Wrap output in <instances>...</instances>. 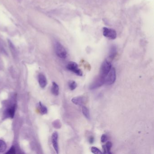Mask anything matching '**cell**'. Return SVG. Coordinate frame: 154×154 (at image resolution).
I'll list each match as a JSON object with an SVG mask.
<instances>
[{
  "mask_svg": "<svg viewBox=\"0 0 154 154\" xmlns=\"http://www.w3.org/2000/svg\"><path fill=\"white\" fill-rule=\"evenodd\" d=\"M111 68L112 64L111 61L109 60H105L102 64L99 76L103 77L105 78Z\"/></svg>",
  "mask_w": 154,
  "mask_h": 154,
  "instance_id": "cell-1",
  "label": "cell"
},
{
  "mask_svg": "<svg viewBox=\"0 0 154 154\" xmlns=\"http://www.w3.org/2000/svg\"><path fill=\"white\" fill-rule=\"evenodd\" d=\"M55 51L56 54L61 58H66L67 57V52L63 45L58 42L55 44Z\"/></svg>",
  "mask_w": 154,
  "mask_h": 154,
  "instance_id": "cell-2",
  "label": "cell"
},
{
  "mask_svg": "<svg viewBox=\"0 0 154 154\" xmlns=\"http://www.w3.org/2000/svg\"><path fill=\"white\" fill-rule=\"evenodd\" d=\"M116 79V73L115 68H112L107 76L105 78V83L108 85L113 84Z\"/></svg>",
  "mask_w": 154,
  "mask_h": 154,
  "instance_id": "cell-3",
  "label": "cell"
},
{
  "mask_svg": "<svg viewBox=\"0 0 154 154\" xmlns=\"http://www.w3.org/2000/svg\"><path fill=\"white\" fill-rule=\"evenodd\" d=\"M67 68L68 70L76 74L77 76H82V72L79 68L78 65L75 62H70L67 65Z\"/></svg>",
  "mask_w": 154,
  "mask_h": 154,
  "instance_id": "cell-4",
  "label": "cell"
},
{
  "mask_svg": "<svg viewBox=\"0 0 154 154\" xmlns=\"http://www.w3.org/2000/svg\"><path fill=\"white\" fill-rule=\"evenodd\" d=\"M103 34L104 37L108 38L109 39H115L117 36L116 31L115 30L107 27H103Z\"/></svg>",
  "mask_w": 154,
  "mask_h": 154,
  "instance_id": "cell-5",
  "label": "cell"
},
{
  "mask_svg": "<svg viewBox=\"0 0 154 154\" xmlns=\"http://www.w3.org/2000/svg\"><path fill=\"white\" fill-rule=\"evenodd\" d=\"M105 83V78L98 76L89 86V89H95L100 87Z\"/></svg>",
  "mask_w": 154,
  "mask_h": 154,
  "instance_id": "cell-6",
  "label": "cell"
},
{
  "mask_svg": "<svg viewBox=\"0 0 154 154\" xmlns=\"http://www.w3.org/2000/svg\"><path fill=\"white\" fill-rule=\"evenodd\" d=\"M58 132L55 131L53 133L52 136V141L53 147L57 154L59 153L58 144Z\"/></svg>",
  "mask_w": 154,
  "mask_h": 154,
  "instance_id": "cell-7",
  "label": "cell"
},
{
  "mask_svg": "<svg viewBox=\"0 0 154 154\" xmlns=\"http://www.w3.org/2000/svg\"><path fill=\"white\" fill-rule=\"evenodd\" d=\"M86 98L82 96L75 97L72 99V101L73 103L79 106H82L83 104H84Z\"/></svg>",
  "mask_w": 154,
  "mask_h": 154,
  "instance_id": "cell-8",
  "label": "cell"
},
{
  "mask_svg": "<svg viewBox=\"0 0 154 154\" xmlns=\"http://www.w3.org/2000/svg\"><path fill=\"white\" fill-rule=\"evenodd\" d=\"M39 85L41 87H45L47 84V79L46 77L44 76V75L40 74L39 76Z\"/></svg>",
  "mask_w": 154,
  "mask_h": 154,
  "instance_id": "cell-9",
  "label": "cell"
},
{
  "mask_svg": "<svg viewBox=\"0 0 154 154\" xmlns=\"http://www.w3.org/2000/svg\"><path fill=\"white\" fill-rule=\"evenodd\" d=\"M117 49L115 45H112L110 48L109 51V58L110 60H113L116 56Z\"/></svg>",
  "mask_w": 154,
  "mask_h": 154,
  "instance_id": "cell-10",
  "label": "cell"
},
{
  "mask_svg": "<svg viewBox=\"0 0 154 154\" xmlns=\"http://www.w3.org/2000/svg\"><path fill=\"white\" fill-rule=\"evenodd\" d=\"M102 146L103 153L105 154H111L110 150L112 146V143L111 141H108L105 145L103 146Z\"/></svg>",
  "mask_w": 154,
  "mask_h": 154,
  "instance_id": "cell-11",
  "label": "cell"
},
{
  "mask_svg": "<svg viewBox=\"0 0 154 154\" xmlns=\"http://www.w3.org/2000/svg\"><path fill=\"white\" fill-rule=\"evenodd\" d=\"M15 105H14L6 110V113L7 116L11 118H13L14 117V116H15Z\"/></svg>",
  "mask_w": 154,
  "mask_h": 154,
  "instance_id": "cell-12",
  "label": "cell"
},
{
  "mask_svg": "<svg viewBox=\"0 0 154 154\" xmlns=\"http://www.w3.org/2000/svg\"><path fill=\"white\" fill-rule=\"evenodd\" d=\"M51 91L53 94L55 96H58L59 93V88L58 86L56 83L53 82L52 83V89H51Z\"/></svg>",
  "mask_w": 154,
  "mask_h": 154,
  "instance_id": "cell-13",
  "label": "cell"
},
{
  "mask_svg": "<svg viewBox=\"0 0 154 154\" xmlns=\"http://www.w3.org/2000/svg\"><path fill=\"white\" fill-rule=\"evenodd\" d=\"M82 111L84 115L87 119H89L91 118L90 116V113H89V110L85 106H83L82 108Z\"/></svg>",
  "mask_w": 154,
  "mask_h": 154,
  "instance_id": "cell-14",
  "label": "cell"
},
{
  "mask_svg": "<svg viewBox=\"0 0 154 154\" xmlns=\"http://www.w3.org/2000/svg\"><path fill=\"white\" fill-rule=\"evenodd\" d=\"M39 110L42 114H46L48 112V109L46 106L44 105L41 102L39 104Z\"/></svg>",
  "mask_w": 154,
  "mask_h": 154,
  "instance_id": "cell-15",
  "label": "cell"
},
{
  "mask_svg": "<svg viewBox=\"0 0 154 154\" xmlns=\"http://www.w3.org/2000/svg\"><path fill=\"white\" fill-rule=\"evenodd\" d=\"M6 147L7 146L6 142L0 140V153L4 152L6 150Z\"/></svg>",
  "mask_w": 154,
  "mask_h": 154,
  "instance_id": "cell-16",
  "label": "cell"
},
{
  "mask_svg": "<svg viewBox=\"0 0 154 154\" xmlns=\"http://www.w3.org/2000/svg\"><path fill=\"white\" fill-rule=\"evenodd\" d=\"M69 87L71 91H73L76 89L77 86V83L74 81H70L68 82Z\"/></svg>",
  "mask_w": 154,
  "mask_h": 154,
  "instance_id": "cell-17",
  "label": "cell"
},
{
  "mask_svg": "<svg viewBox=\"0 0 154 154\" xmlns=\"http://www.w3.org/2000/svg\"><path fill=\"white\" fill-rule=\"evenodd\" d=\"M91 152L94 154H102L103 153V152L99 150L98 148L94 147V146L91 147Z\"/></svg>",
  "mask_w": 154,
  "mask_h": 154,
  "instance_id": "cell-18",
  "label": "cell"
},
{
  "mask_svg": "<svg viewBox=\"0 0 154 154\" xmlns=\"http://www.w3.org/2000/svg\"><path fill=\"white\" fill-rule=\"evenodd\" d=\"M15 146H12L10 149L8 151L6 152V154H15Z\"/></svg>",
  "mask_w": 154,
  "mask_h": 154,
  "instance_id": "cell-19",
  "label": "cell"
},
{
  "mask_svg": "<svg viewBox=\"0 0 154 154\" xmlns=\"http://www.w3.org/2000/svg\"><path fill=\"white\" fill-rule=\"evenodd\" d=\"M108 137L105 134H103L101 137V141L102 143H104L107 141Z\"/></svg>",
  "mask_w": 154,
  "mask_h": 154,
  "instance_id": "cell-20",
  "label": "cell"
},
{
  "mask_svg": "<svg viewBox=\"0 0 154 154\" xmlns=\"http://www.w3.org/2000/svg\"><path fill=\"white\" fill-rule=\"evenodd\" d=\"M94 138L93 136H91L89 137V142L91 144H93L94 142Z\"/></svg>",
  "mask_w": 154,
  "mask_h": 154,
  "instance_id": "cell-21",
  "label": "cell"
}]
</instances>
